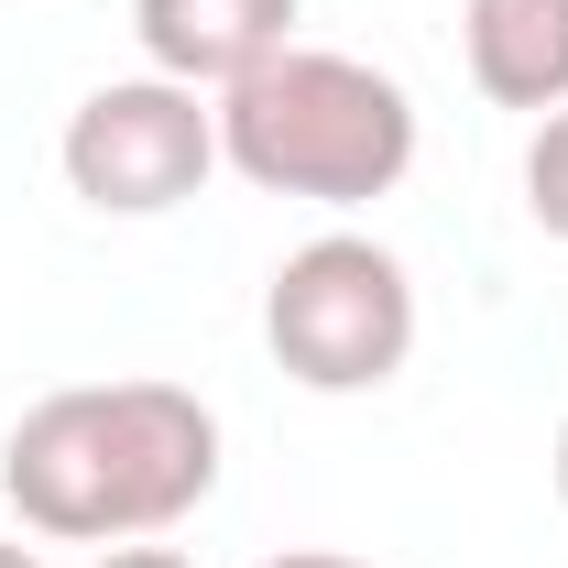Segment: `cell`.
<instances>
[{"label":"cell","instance_id":"1","mask_svg":"<svg viewBox=\"0 0 568 568\" xmlns=\"http://www.w3.org/2000/svg\"><path fill=\"white\" fill-rule=\"evenodd\" d=\"M0 493L55 547L175 536L219 493V416L186 383H67L0 437Z\"/></svg>","mask_w":568,"mask_h":568},{"label":"cell","instance_id":"2","mask_svg":"<svg viewBox=\"0 0 568 568\" xmlns=\"http://www.w3.org/2000/svg\"><path fill=\"white\" fill-rule=\"evenodd\" d=\"M219 164L263 197L306 209H372L416 175V99L372 55L284 44L274 67L219 88Z\"/></svg>","mask_w":568,"mask_h":568},{"label":"cell","instance_id":"3","mask_svg":"<svg viewBox=\"0 0 568 568\" xmlns=\"http://www.w3.org/2000/svg\"><path fill=\"white\" fill-rule=\"evenodd\" d=\"M263 351L306 394H383L416 361V274L372 230H317L263 284Z\"/></svg>","mask_w":568,"mask_h":568},{"label":"cell","instance_id":"4","mask_svg":"<svg viewBox=\"0 0 568 568\" xmlns=\"http://www.w3.org/2000/svg\"><path fill=\"white\" fill-rule=\"evenodd\" d=\"M67 186L99 219H164L186 209L219 175V99L209 88H175V77H110L67 110V142H55Z\"/></svg>","mask_w":568,"mask_h":568},{"label":"cell","instance_id":"5","mask_svg":"<svg viewBox=\"0 0 568 568\" xmlns=\"http://www.w3.org/2000/svg\"><path fill=\"white\" fill-rule=\"evenodd\" d=\"M295 11L306 0H132V44L153 77L175 88H241L252 67H274L295 44Z\"/></svg>","mask_w":568,"mask_h":568},{"label":"cell","instance_id":"6","mask_svg":"<svg viewBox=\"0 0 568 568\" xmlns=\"http://www.w3.org/2000/svg\"><path fill=\"white\" fill-rule=\"evenodd\" d=\"M459 55L493 110H568V0H459Z\"/></svg>","mask_w":568,"mask_h":568},{"label":"cell","instance_id":"7","mask_svg":"<svg viewBox=\"0 0 568 568\" xmlns=\"http://www.w3.org/2000/svg\"><path fill=\"white\" fill-rule=\"evenodd\" d=\"M525 209H536L547 241H568V110H547L536 142H525Z\"/></svg>","mask_w":568,"mask_h":568},{"label":"cell","instance_id":"8","mask_svg":"<svg viewBox=\"0 0 568 568\" xmlns=\"http://www.w3.org/2000/svg\"><path fill=\"white\" fill-rule=\"evenodd\" d=\"M99 568H197V558L164 547V536H142V547H99Z\"/></svg>","mask_w":568,"mask_h":568},{"label":"cell","instance_id":"9","mask_svg":"<svg viewBox=\"0 0 568 568\" xmlns=\"http://www.w3.org/2000/svg\"><path fill=\"white\" fill-rule=\"evenodd\" d=\"M263 568H372V558H339V547H284V558H263Z\"/></svg>","mask_w":568,"mask_h":568},{"label":"cell","instance_id":"10","mask_svg":"<svg viewBox=\"0 0 568 568\" xmlns=\"http://www.w3.org/2000/svg\"><path fill=\"white\" fill-rule=\"evenodd\" d=\"M0 568H44V558H33V547H22V536H0Z\"/></svg>","mask_w":568,"mask_h":568},{"label":"cell","instance_id":"11","mask_svg":"<svg viewBox=\"0 0 568 568\" xmlns=\"http://www.w3.org/2000/svg\"><path fill=\"white\" fill-rule=\"evenodd\" d=\"M547 470H558V503H568V426H558V448H547Z\"/></svg>","mask_w":568,"mask_h":568}]
</instances>
